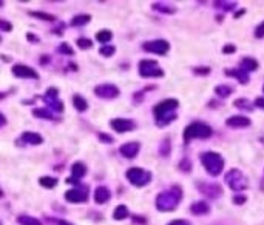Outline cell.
<instances>
[{"label":"cell","mask_w":264,"mask_h":225,"mask_svg":"<svg viewBox=\"0 0 264 225\" xmlns=\"http://www.w3.org/2000/svg\"><path fill=\"white\" fill-rule=\"evenodd\" d=\"M235 50H237V48H235L233 45H226V47L223 48V53H224V54H227V53H235Z\"/></svg>","instance_id":"cell-44"},{"label":"cell","mask_w":264,"mask_h":225,"mask_svg":"<svg viewBox=\"0 0 264 225\" xmlns=\"http://www.w3.org/2000/svg\"><path fill=\"white\" fill-rule=\"evenodd\" d=\"M99 139H102V141H104V142H108V144H111L113 142V138H110V136H105V134H99Z\"/></svg>","instance_id":"cell-46"},{"label":"cell","mask_w":264,"mask_h":225,"mask_svg":"<svg viewBox=\"0 0 264 225\" xmlns=\"http://www.w3.org/2000/svg\"><path fill=\"white\" fill-rule=\"evenodd\" d=\"M114 51H116V48L113 47V45H105V47H102L99 50V53L104 57H111V54H114Z\"/></svg>","instance_id":"cell-36"},{"label":"cell","mask_w":264,"mask_h":225,"mask_svg":"<svg viewBox=\"0 0 264 225\" xmlns=\"http://www.w3.org/2000/svg\"><path fill=\"white\" fill-rule=\"evenodd\" d=\"M255 107L264 110V97H258V99L255 100Z\"/></svg>","instance_id":"cell-45"},{"label":"cell","mask_w":264,"mask_h":225,"mask_svg":"<svg viewBox=\"0 0 264 225\" xmlns=\"http://www.w3.org/2000/svg\"><path fill=\"white\" fill-rule=\"evenodd\" d=\"M57 51H59V53H62V54H68V56H73V54H75V51H73V48L70 47L68 43H62L61 47L57 48Z\"/></svg>","instance_id":"cell-37"},{"label":"cell","mask_w":264,"mask_h":225,"mask_svg":"<svg viewBox=\"0 0 264 225\" xmlns=\"http://www.w3.org/2000/svg\"><path fill=\"white\" fill-rule=\"evenodd\" d=\"M57 96H59L57 88H48V89H47V96L43 97V102H45L51 110H54V111H57V113H61V111H64V103L57 100ZM50 108H48V110H50Z\"/></svg>","instance_id":"cell-10"},{"label":"cell","mask_w":264,"mask_h":225,"mask_svg":"<svg viewBox=\"0 0 264 225\" xmlns=\"http://www.w3.org/2000/svg\"><path fill=\"white\" fill-rule=\"evenodd\" d=\"M0 29H2V31H11L12 29V25L8 22V20H3V19H0Z\"/></svg>","instance_id":"cell-40"},{"label":"cell","mask_w":264,"mask_h":225,"mask_svg":"<svg viewBox=\"0 0 264 225\" xmlns=\"http://www.w3.org/2000/svg\"><path fill=\"white\" fill-rule=\"evenodd\" d=\"M201 163L204 165L205 171L210 176H218L223 173L224 168V159L219 153L215 151H205L201 154Z\"/></svg>","instance_id":"cell-3"},{"label":"cell","mask_w":264,"mask_h":225,"mask_svg":"<svg viewBox=\"0 0 264 225\" xmlns=\"http://www.w3.org/2000/svg\"><path fill=\"white\" fill-rule=\"evenodd\" d=\"M233 202L237 204V205H241V204L246 202V196H243V194H238V196H235V198H233Z\"/></svg>","instance_id":"cell-42"},{"label":"cell","mask_w":264,"mask_h":225,"mask_svg":"<svg viewBox=\"0 0 264 225\" xmlns=\"http://www.w3.org/2000/svg\"><path fill=\"white\" fill-rule=\"evenodd\" d=\"M78 47L81 48V50H90L91 47H93V42L90 40V39H84V37H81V39H78Z\"/></svg>","instance_id":"cell-34"},{"label":"cell","mask_w":264,"mask_h":225,"mask_svg":"<svg viewBox=\"0 0 264 225\" xmlns=\"http://www.w3.org/2000/svg\"><path fill=\"white\" fill-rule=\"evenodd\" d=\"M94 94L97 97H102V99H116L117 96L121 94L119 88H117L116 85H111V83H104V85H97L94 88Z\"/></svg>","instance_id":"cell-9"},{"label":"cell","mask_w":264,"mask_h":225,"mask_svg":"<svg viewBox=\"0 0 264 225\" xmlns=\"http://www.w3.org/2000/svg\"><path fill=\"white\" fill-rule=\"evenodd\" d=\"M12 74L17 77H22V79H39V74L36 70H33L28 65H20V64L12 67Z\"/></svg>","instance_id":"cell-12"},{"label":"cell","mask_w":264,"mask_h":225,"mask_svg":"<svg viewBox=\"0 0 264 225\" xmlns=\"http://www.w3.org/2000/svg\"><path fill=\"white\" fill-rule=\"evenodd\" d=\"M139 150H141V144L139 142H128V144H124L119 148V153L124 157H127V159H133V157L138 156Z\"/></svg>","instance_id":"cell-15"},{"label":"cell","mask_w":264,"mask_h":225,"mask_svg":"<svg viewBox=\"0 0 264 225\" xmlns=\"http://www.w3.org/2000/svg\"><path fill=\"white\" fill-rule=\"evenodd\" d=\"M73 105H75L76 110L81 111V113L88 108V102L81 94H75V96H73Z\"/></svg>","instance_id":"cell-23"},{"label":"cell","mask_w":264,"mask_h":225,"mask_svg":"<svg viewBox=\"0 0 264 225\" xmlns=\"http://www.w3.org/2000/svg\"><path fill=\"white\" fill-rule=\"evenodd\" d=\"M113 218H114L116 221H122V219L128 218V208H127L124 204L117 205L116 210H114V213H113Z\"/></svg>","instance_id":"cell-25"},{"label":"cell","mask_w":264,"mask_h":225,"mask_svg":"<svg viewBox=\"0 0 264 225\" xmlns=\"http://www.w3.org/2000/svg\"><path fill=\"white\" fill-rule=\"evenodd\" d=\"M17 222L20 225H42V222L37 219V218H33V216H19Z\"/></svg>","instance_id":"cell-32"},{"label":"cell","mask_w":264,"mask_h":225,"mask_svg":"<svg viewBox=\"0 0 264 225\" xmlns=\"http://www.w3.org/2000/svg\"><path fill=\"white\" fill-rule=\"evenodd\" d=\"M255 37H258V39L264 37V22H261V23L257 26V29H255Z\"/></svg>","instance_id":"cell-41"},{"label":"cell","mask_w":264,"mask_h":225,"mask_svg":"<svg viewBox=\"0 0 264 225\" xmlns=\"http://www.w3.org/2000/svg\"><path fill=\"white\" fill-rule=\"evenodd\" d=\"M5 125H6V117L2 113H0V128L5 127Z\"/></svg>","instance_id":"cell-47"},{"label":"cell","mask_w":264,"mask_h":225,"mask_svg":"<svg viewBox=\"0 0 264 225\" xmlns=\"http://www.w3.org/2000/svg\"><path fill=\"white\" fill-rule=\"evenodd\" d=\"M3 6V2H2V0H0V8H2Z\"/></svg>","instance_id":"cell-49"},{"label":"cell","mask_w":264,"mask_h":225,"mask_svg":"<svg viewBox=\"0 0 264 225\" xmlns=\"http://www.w3.org/2000/svg\"><path fill=\"white\" fill-rule=\"evenodd\" d=\"M65 199L71 204H81V202H87L88 201V193L87 190H81V188H73L68 190L65 193Z\"/></svg>","instance_id":"cell-14"},{"label":"cell","mask_w":264,"mask_h":225,"mask_svg":"<svg viewBox=\"0 0 264 225\" xmlns=\"http://www.w3.org/2000/svg\"><path fill=\"white\" fill-rule=\"evenodd\" d=\"M179 107V102L176 99H166L163 102H159L156 107L153 108V114L156 119V124L159 127H166L172 124L176 119V110Z\"/></svg>","instance_id":"cell-1"},{"label":"cell","mask_w":264,"mask_h":225,"mask_svg":"<svg viewBox=\"0 0 264 225\" xmlns=\"http://www.w3.org/2000/svg\"><path fill=\"white\" fill-rule=\"evenodd\" d=\"M169 225H192L188 221H184V219H178V221H173L170 222Z\"/></svg>","instance_id":"cell-43"},{"label":"cell","mask_w":264,"mask_h":225,"mask_svg":"<svg viewBox=\"0 0 264 225\" xmlns=\"http://www.w3.org/2000/svg\"><path fill=\"white\" fill-rule=\"evenodd\" d=\"M125 176L128 179V182L131 185H135V187H145L147 184H150V181H152V173L144 170V168H139V167L130 168L125 173Z\"/></svg>","instance_id":"cell-6"},{"label":"cell","mask_w":264,"mask_h":225,"mask_svg":"<svg viewBox=\"0 0 264 225\" xmlns=\"http://www.w3.org/2000/svg\"><path fill=\"white\" fill-rule=\"evenodd\" d=\"M198 190L210 199H218L223 194V188L218 184H198Z\"/></svg>","instance_id":"cell-13"},{"label":"cell","mask_w":264,"mask_h":225,"mask_svg":"<svg viewBox=\"0 0 264 225\" xmlns=\"http://www.w3.org/2000/svg\"><path fill=\"white\" fill-rule=\"evenodd\" d=\"M226 76H230V77H235V79H238L241 83H249V80H251V77H249V73H246L244 70L241 68H230V70H226L224 71Z\"/></svg>","instance_id":"cell-17"},{"label":"cell","mask_w":264,"mask_h":225,"mask_svg":"<svg viewBox=\"0 0 264 225\" xmlns=\"http://www.w3.org/2000/svg\"><path fill=\"white\" fill-rule=\"evenodd\" d=\"M33 114L39 119H47V121H51V119H54L53 113L48 110V108H34L33 110Z\"/></svg>","instance_id":"cell-26"},{"label":"cell","mask_w":264,"mask_h":225,"mask_svg":"<svg viewBox=\"0 0 264 225\" xmlns=\"http://www.w3.org/2000/svg\"><path fill=\"white\" fill-rule=\"evenodd\" d=\"M0 42H2V37H0Z\"/></svg>","instance_id":"cell-52"},{"label":"cell","mask_w":264,"mask_h":225,"mask_svg":"<svg viewBox=\"0 0 264 225\" xmlns=\"http://www.w3.org/2000/svg\"><path fill=\"white\" fill-rule=\"evenodd\" d=\"M90 20H91L90 14H79V16H75L71 19V25L73 26H82V25H87Z\"/></svg>","instance_id":"cell-24"},{"label":"cell","mask_w":264,"mask_h":225,"mask_svg":"<svg viewBox=\"0 0 264 225\" xmlns=\"http://www.w3.org/2000/svg\"><path fill=\"white\" fill-rule=\"evenodd\" d=\"M226 125L232 127V128H246V127L251 125V119L246 117V116H241V114L232 116V117H229L227 121H226Z\"/></svg>","instance_id":"cell-16"},{"label":"cell","mask_w":264,"mask_h":225,"mask_svg":"<svg viewBox=\"0 0 264 225\" xmlns=\"http://www.w3.org/2000/svg\"><path fill=\"white\" fill-rule=\"evenodd\" d=\"M113 37V33L110 31V29H100L99 33H96V39L97 42L100 43H108Z\"/></svg>","instance_id":"cell-28"},{"label":"cell","mask_w":264,"mask_h":225,"mask_svg":"<svg viewBox=\"0 0 264 225\" xmlns=\"http://www.w3.org/2000/svg\"><path fill=\"white\" fill-rule=\"evenodd\" d=\"M110 127L117 131V133H128L136 128V124L131 119H124V117H116L110 121Z\"/></svg>","instance_id":"cell-11"},{"label":"cell","mask_w":264,"mask_h":225,"mask_svg":"<svg viewBox=\"0 0 264 225\" xmlns=\"http://www.w3.org/2000/svg\"><path fill=\"white\" fill-rule=\"evenodd\" d=\"M215 6L216 8H221L224 11H232V9H235L237 3H235V2H215Z\"/></svg>","instance_id":"cell-35"},{"label":"cell","mask_w":264,"mask_h":225,"mask_svg":"<svg viewBox=\"0 0 264 225\" xmlns=\"http://www.w3.org/2000/svg\"><path fill=\"white\" fill-rule=\"evenodd\" d=\"M258 67H260V64H258V61H255L254 57H244L243 61H241V68H243L246 73H249V71H257Z\"/></svg>","instance_id":"cell-21"},{"label":"cell","mask_w":264,"mask_h":225,"mask_svg":"<svg viewBox=\"0 0 264 225\" xmlns=\"http://www.w3.org/2000/svg\"><path fill=\"white\" fill-rule=\"evenodd\" d=\"M144 51L147 53H153V54H159V56H164L169 53L170 50V43L167 40L163 39H156V40H150V42H145L142 45Z\"/></svg>","instance_id":"cell-8"},{"label":"cell","mask_w":264,"mask_h":225,"mask_svg":"<svg viewBox=\"0 0 264 225\" xmlns=\"http://www.w3.org/2000/svg\"><path fill=\"white\" fill-rule=\"evenodd\" d=\"M153 9L159 11V12H164V14H175L176 12V8L172 6V5H166V3H153Z\"/></svg>","instance_id":"cell-29"},{"label":"cell","mask_w":264,"mask_h":225,"mask_svg":"<svg viewBox=\"0 0 264 225\" xmlns=\"http://www.w3.org/2000/svg\"><path fill=\"white\" fill-rule=\"evenodd\" d=\"M232 91H233V88L227 86V85H219V86L215 88V94L219 96V97H227V96L232 94Z\"/></svg>","instance_id":"cell-33"},{"label":"cell","mask_w":264,"mask_h":225,"mask_svg":"<svg viewBox=\"0 0 264 225\" xmlns=\"http://www.w3.org/2000/svg\"><path fill=\"white\" fill-rule=\"evenodd\" d=\"M0 225H2V224H0Z\"/></svg>","instance_id":"cell-53"},{"label":"cell","mask_w":264,"mask_h":225,"mask_svg":"<svg viewBox=\"0 0 264 225\" xmlns=\"http://www.w3.org/2000/svg\"><path fill=\"white\" fill-rule=\"evenodd\" d=\"M263 91H264V85H263Z\"/></svg>","instance_id":"cell-51"},{"label":"cell","mask_w":264,"mask_h":225,"mask_svg":"<svg viewBox=\"0 0 264 225\" xmlns=\"http://www.w3.org/2000/svg\"><path fill=\"white\" fill-rule=\"evenodd\" d=\"M226 184L233 190V191H244L249 187L247 177L244 176V173H241L238 168H232L227 174H226Z\"/></svg>","instance_id":"cell-5"},{"label":"cell","mask_w":264,"mask_h":225,"mask_svg":"<svg viewBox=\"0 0 264 225\" xmlns=\"http://www.w3.org/2000/svg\"><path fill=\"white\" fill-rule=\"evenodd\" d=\"M139 74L142 77H163L164 70L158 65L156 61H141Z\"/></svg>","instance_id":"cell-7"},{"label":"cell","mask_w":264,"mask_h":225,"mask_svg":"<svg viewBox=\"0 0 264 225\" xmlns=\"http://www.w3.org/2000/svg\"><path fill=\"white\" fill-rule=\"evenodd\" d=\"M71 173H73V176H75V179H81L87 174V167L82 162H76V163H73Z\"/></svg>","instance_id":"cell-22"},{"label":"cell","mask_w":264,"mask_h":225,"mask_svg":"<svg viewBox=\"0 0 264 225\" xmlns=\"http://www.w3.org/2000/svg\"><path fill=\"white\" fill-rule=\"evenodd\" d=\"M213 134V130L202 122H193L185 127L184 130V141L190 142L192 139H207Z\"/></svg>","instance_id":"cell-4"},{"label":"cell","mask_w":264,"mask_h":225,"mask_svg":"<svg viewBox=\"0 0 264 225\" xmlns=\"http://www.w3.org/2000/svg\"><path fill=\"white\" fill-rule=\"evenodd\" d=\"M169 153H170V142H169V139H166L163 142V148H161V154H163V156H169Z\"/></svg>","instance_id":"cell-39"},{"label":"cell","mask_w":264,"mask_h":225,"mask_svg":"<svg viewBox=\"0 0 264 225\" xmlns=\"http://www.w3.org/2000/svg\"><path fill=\"white\" fill-rule=\"evenodd\" d=\"M20 141H23L25 144H31V145L43 144V138L40 136L39 133H34V131H25L20 136Z\"/></svg>","instance_id":"cell-18"},{"label":"cell","mask_w":264,"mask_h":225,"mask_svg":"<svg viewBox=\"0 0 264 225\" xmlns=\"http://www.w3.org/2000/svg\"><path fill=\"white\" fill-rule=\"evenodd\" d=\"M193 73L199 74V76H207V74L210 73V68L209 67H196V68H193Z\"/></svg>","instance_id":"cell-38"},{"label":"cell","mask_w":264,"mask_h":225,"mask_svg":"<svg viewBox=\"0 0 264 225\" xmlns=\"http://www.w3.org/2000/svg\"><path fill=\"white\" fill-rule=\"evenodd\" d=\"M182 199V190L178 185H173L170 190H166L158 194L156 208L159 212H173Z\"/></svg>","instance_id":"cell-2"},{"label":"cell","mask_w":264,"mask_h":225,"mask_svg":"<svg viewBox=\"0 0 264 225\" xmlns=\"http://www.w3.org/2000/svg\"><path fill=\"white\" fill-rule=\"evenodd\" d=\"M3 196V193H2V190H0V198H2Z\"/></svg>","instance_id":"cell-50"},{"label":"cell","mask_w":264,"mask_h":225,"mask_svg":"<svg viewBox=\"0 0 264 225\" xmlns=\"http://www.w3.org/2000/svg\"><path fill=\"white\" fill-rule=\"evenodd\" d=\"M39 184L42 187H45V188H54L57 185V179L56 177H50V176H43L39 179Z\"/></svg>","instance_id":"cell-31"},{"label":"cell","mask_w":264,"mask_h":225,"mask_svg":"<svg viewBox=\"0 0 264 225\" xmlns=\"http://www.w3.org/2000/svg\"><path fill=\"white\" fill-rule=\"evenodd\" d=\"M190 212H192L193 215H196V216L207 215L210 212V205L207 202H204V201H198L190 207Z\"/></svg>","instance_id":"cell-20"},{"label":"cell","mask_w":264,"mask_h":225,"mask_svg":"<svg viewBox=\"0 0 264 225\" xmlns=\"http://www.w3.org/2000/svg\"><path fill=\"white\" fill-rule=\"evenodd\" d=\"M59 225H71V224H68V222H65V221H61V222H59Z\"/></svg>","instance_id":"cell-48"},{"label":"cell","mask_w":264,"mask_h":225,"mask_svg":"<svg viewBox=\"0 0 264 225\" xmlns=\"http://www.w3.org/2000/svg\"><path fill=\"white\" fill-rule=\"evenodd\" d=\"M235 107H238L241 110H246V111H252L254 110V103L252 102H249L247 99H237L233 102Z\"/></svg>","instance_id":"cell-30"},{"label":"cell","mask_w":264,"mask_h":225,"mask_svg":"<svg viewBox=\"0 0 264 225\" xmlns=\"http://www.w3.org/2000/svg\"><path fill=\"white\" fill-rule=\"evenodd\" d=\"M111 198V193L107 187H97L96 191H94V201L97 204H105L108 202Z\"/></svg>","instance_id":"cell-19"},{"label":"cell","mask_w":264,"mask_h":225,"mask_svg":"<svg viewBox=\"0 0 264 225\" xmlns=\"http://www.w3.org/2000/svg\"><path fill=\"white\" fill-rule=\"evenodd\" d=\"M29 14H31L33 17H36L39 20H43V22H54L56 20V16H53V14L42 12V11H31Z\"/></svg>","instance_id":"cell-27"}]
</instances>
